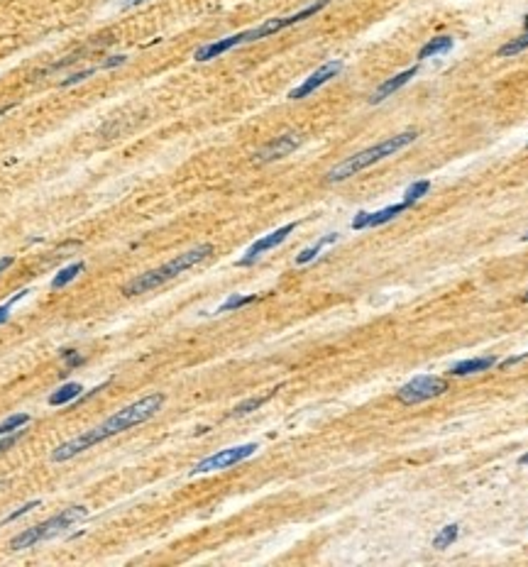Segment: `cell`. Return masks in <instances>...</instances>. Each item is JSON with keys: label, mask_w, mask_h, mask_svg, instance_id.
<instances>
[{"label": "cell", "mask_w": 528, "mask_h": 567, "mask_svg": "<svg viewBox=\"0 0 528 567\" xmlns=\"http://www.w3.org/2000/svg\"><path fill=\"white\" fill-rule=\"evenodd\" d=\"M164 401H167L164 394H149V396L139 398V401L130 403V406L120 408V411H115L113 416L105 418L103 423L93 425V428L86 430V433L71 438V440L61 443L59 447H54L52 462H66V460L76 457V455H81L83 450H91V447L98 445V443H103V440H108V438L122 433V430H130V428H134V425L144 423V420H149L162 406H164Z\"/></svg>", "instance_id": "cell-1"}, {"label": "cell", "mask_w": 528, "mask_h": 567, "mask_svg": "<svg viewBox=\"0 0 528 567\" xmlns=\"http://www.w3.org/2000/svg\"><path fill=\"white\" fill-rule=\"evenodd\" d=\"M213 255V245H199L194 247V250L189 252H181V255H176L171 262H167V265L152 269V272H144L139 274V277H134L130 284L122 289V294L125 296H137V294H147V291L157 289V286L171 282L174 277H179V274H184L186 269L201 265L204 260Z\"/></svg>", "instance_id": "cell-2"}, {"label": "cell", "mask_w": 528, "mask_h": 567, "mask_svg": "<svg viewBox=\"0 0 528 567\" xmlns=\"http://www.w3.org/2000/svg\"><path fill=\"white\" fill-rule=\"evenodd\" d=\"M416 137H418V132L416 130H406V132H398L394 137H386L384 142L374 144V147H367L362 152H357V154L347 157L345 161H340L335 169L328 171V181L335 184V181H345V179L355 176L362 169H367V166L377 164V161L386 159V157L396 154V152H401L403 147H408L411 142H416Z\"/></svg>", "instance_id": "cell-3"}, {"label": "cell", "mask_w": 528, "mask_h": 567, "mask_svg": "<svg viewBox=\"0 0 528 567\" xmlns=\"http://www.w3.org/2000/svg\"><path fill=\"white\" fill-rule=\"evenodd\" d=\"M86 516H88V509L86 507H69V509H64L61 514L54 516V519L44 521V524L35 526V529H27V531H22L20 536H15L13 541H10V550L35 548L37 543L49 541V538L59 536V533H64L66 529H74L78 521H83Z\"/></svg>", "instance_id": "cell-4"}, {"label": "cell", "mask_w": 528, "mask_h": 567, "mask_svg": "<svg viewBox=\"0 0 528 567\" xmlns=\"http://www.w3.org/2000/svg\"><path fill=\"white\" fill-rule=\"evenodd\" d=\"M448 391V381L443 377H433V374H423V377H416L408 384H403L396 391V401L403 406H416V403H423L428 398H435Z\"/></svg>", "instance_id": "cell-5"}, {"label": "cell", "mask_w": 528, "mask_h": 567, "mask_svg": "<svg viewBox=\"0 0 528 567\" xmlns=\"http://www.w3.org/2000/svg\"><path fill=\"white\" fill-rule=\"evenodd\" d=\"M325 5H328V0H318V3H313V5H308V8L299 10V13L289 15V18H274V20L262 22L260 27H252V30L240 32V37H243V44H247V42H257V39H264V37H269V35H277V32L286 30V27L296 25V22L313 18V15H316V13H321Z\"/></svg>", "instance_id": "cell-6"}, {"label": "cell", "mask_w": 528, "mask_h": 567, "mask_svg": "<svg viewBox=\"0 0 528 567\" xmlns=\"http://www.w3.org/2000/svg\"><path fill=\"white\" fill-rule=\"evenodd\" d=\"M255 452H257V443H245V445H238V447H228V450H221V452L211 455V457L201 460V462L191 470V475H208V472H218V470H228V467H233V465L252 457Z\"/></svg>", "instance_id": "cell-7"}, {"label": "cell", "mask_w": 528, "mask_h": 567, "mask_svg": "<svg viewBox=\"0 0 528 567\" xmlns=\"http://www.w3.org/2000/svg\"><path fill=\"white\" fill-rule=\"evenodd\" d=\"M294 230H296V223H289V226L274 230V233L264 235V238H260V240H257V243H252L250 247H247V252H245L243 260H238V267H250V265H255V262L260 260L264 252H269V250H274V247H279L286 238H289L291 233H294Z\"/></svg>", "instance_id": "cell-8"}, {"label": "cell", "mask_w": 528, "mask_h": 567, "mask_svg": "<svg viewBox=\"0 0 528 567\" xmlns=\"http://www.w3.org/2000/svg\"><path fill=\"white\" fill-rule=\"evenodd\" d=\"M340 71H342V61H338V59L328 61V64H323L321 69L313 71V74L308 76L306 81L301 83V86H296L294 91L289 93V98H291V100H301V98H306V95H311L313 91H318V88H321L323 83H328L330 78L338 76Z\"/></svg>", "instance_id": "cell-9"}, {"label": "cell", "mask_w": 528, "mask_h": 567, "mask_svg": "<svg viewBox=\"0 0 528 567\" xmlns=\"http://www.w3.org/2000/svg\"><path fill=\"white\" fill-rule=\"evenodd\" d=\"M301 142H303V137H301L299 132H286V134H282V137L272 139V142H269L267 147H262L260 152H257L255 159L257 161H277V159H284V157H289L296 147H301Z\"/></svg>", "instance_id": "cell-10"}, {"label": "cell", "mask_w": 528, "mask_h": 567, "mask_svg": "<svg viewBox=\"0 0 528 567\" xmlns=\"http://www.w3.org/2000/svg\"><path fill=\"white\" fill-rule=\"evenodd\" d=\"M411 203H394V206H386V208H381L377 213H357L355 218H352V230H364V228H379V226H384V223H389V221H394L396 216H401L403 211L408 208Z\"/></svg>", "instance_id": "cell-11"}, {"label": "cell", "mask_w": 528, "mask_h": 567, "mask_svg": "<svg viewBox=\"0 0 528 567\" xmlns=\"http://www.w3.org/2000/svg\"><path fill=\"white\" fill-rule=\"evenodd\" d=\"M418 74V66H413V69H406V71H401V74H396V76H391V78H386L384 83H379L377 86V91H374L372 95H369V103H381V100H386L389 95H394L398 88H403L406 86L411 78Z\"/></svg>", "instance_id": "cell-12"}, {"label": "cell", "mask_w": 528, "mask_h": 567, "mask_svg": "<svg viewBox=\"0 0 528 567\" xmlns=\"http://www.w3.org/2000/svg\"><path fill=\"white\" fill-rule=\"evenodd\" d=\"M243 44V37L240 35H233V37H226V39H218V42H211L206 44V47H201L199 52L194 54L196 61H211V59H218L221 54L230 52V49L240 47Z\"/></svg>", "instance_id": "cell-13"}, {"label": "cell", "mask_w": 528, "mask_h": 567, "mask_svg": "<svg viewBox=\"0 0 528 567\" xmlns=\"http://www.w3.org/2000/svg\"><path fill=\"white\" fill-rule=\"evenodd\" d=\"M494 364H497V359L494 357H475V359H463V362H458L455 367L450 369L453 377H468V374H477V372H487V369H492Z\"/></svg>", "instance_id": "cell-14"}, {"label": "cell", "mask_w": 528, "mask_h": 567, "mask_svg": "<svg viewBox=\"0 0 528 567\" xmlns=\"http://www.w3.org/2000/svg\"><path fill=\"white\" fill-rule=\"evenodd\" d=\"M81 391H83V386L78 384V381H69V384L59 386L47 401H49V406H64V403H69V401H74V398L81 396Z\"/></svg>", "instance_id": "cell-15"}, {"label": "cell", "mask_w": 528, "mask_h": 567, "mask_svg": "<svg viewBox=\"0 0 528 567\" xmlns=\"http://www.w3.org/2000/svg\"><path fill=\"white\" fill-rule=\"evenodd\" d=\"M338 238H340L338 233H330V235H325V238L318 240L316 245L306 247V250H303L301 255L296 257V265H308V262H313V260H316V257L321 255V252L325 250V247H328V245H333V243H338Z\"/></svg>", "instance_id": "cell-16"}, {"label": "cell", "mask_w": 528, "mask_h": 567, "mask_svg": "<svg viewBox=\"0 0 528 567\" xmlns=\"http://www.w3.org/2000/svg\"><path fill=\"white\" fill-rule=\"evenodd\" d=\"M453 49V37H435V39H428V42L423 44V47L418 49V59H431V57H438V54H445Z\"/></svg>", "instance_id": "cell-17"}, {"label": "cell", "mask_w": 528, "mask_h": 567, "mask_svg": "<svg viewBox=\"0 0 528 567\" xmlns=\"http://www.w3.org/2000/svg\"><path fill=\"white\" fill-rule=\"evenodd\" d=\"M458 536H460V526L458 524H448V526H443L440 531H438V536L433 538V548L435 550H445V548H450L455 541H458Z\"/></svg>", "instance_id": "cell-18"}, {"label": "cell", "mask_w": 528, "mask_h": 567, "mask_svg": "<svg viewBox=\"0 0 528 567\" xmlns=\"http://www.w3.org/2000/svg\"><path fill=\"white\" fill-rule=\"evenodd\" d=\"M83 269H86V265H83V262H76V265L64 267V269H61V272L57 274V277L52 279V289H64V286L69 284V282H74V279L83 272Z\"/></svg>", "instance_id": "cell-19"}, {"label": "cell", "mask_w": 528, "mask_h": 567, "mask_svg": "<svg viewBox=\"0 0 528 567\" xmlns=\"http://www.w3.org/2000/svg\"><path fill=\"white\" fill-rule=\"evenodd\" d=\"M272 394H274V391H267V394H262V396L247 398V401L238 403V406L233 408V413H230V416H233V418H240V416H247V413L257 411V408H260L264 401H269V398H272Z\"/></svg>", "instance_id": "cell-20"}, {"label": "cell", "mask_w": 528, "mask_h": 567, "mask_svg": "<svg viewBox=\"0 0 528 567\" xmlns=\"http://www.w3.org/2000/svg\"><path fill=\"white\" fill-rule=\"evenodd\" d=\"M257 301V296L252 294V296H230V299H226L221 303V306L216 308V313H228V311H238V308H243V306H250V303H255Z\"/></svg>", "instance_id": "cell-21"}, {"label": "cell", "mask_w": 528, "mask_h": 567, "mask_svg": "<svg viewBox=\"0 0 528 567\" xmlns=\"http://www.w3.org/2000/svg\"><path fill=\"white\" fill-rule=\"evenodd\" d=\"M30 423V413H13V416H8L0 423V435H8L13 433V430H20L22 425Z\"/></svg>", "instance_id": "cell-22"}, {"label": "cell", "mask_w": 528, "mask_h": 567, "mask_svg": "<svg viewBox=\"0 0 528 567\" xmlns=\"http://www.w3.org/2000/svg\"><path fill=\"white\" fill-rule=\"evenodd\" d=\"M428 191H431V181H428V179H423V181H416V184H411V186L406 189V194H403V201L413 206L416 201L423 198V196L428 194Z\"/></svg>", "instance_id": "cell-23"}, {"label": "cell", "mask_w": 528, "mask_h": 567, "mask_svg": "<svg viewBox=\"0 0 528 567\" xmlns=\"http://www.w3.org/2000/svg\"><path fill=\"white\" fill-rule=\"evenodd\" d=\"M27 294H30V291H27V289H22V291H18V294L13 296V299H10V301H5L3 306H0V325H3L5 321H8V318H10V311H13V306H15V303H18V301L25 299Z\"/></svg>", "instance_id": "cell-24"}, {"label": "cell", "mask_w": 528, "mask_h": 567, "mask_svg": "<svg viewBox=\"0 0 528 567\" xmlns=\"http://www.w3.org/2000/svg\"><path fill=\"white\" fill-rule=\"evenodd\" d=\"M39 507V502H30V504H25V507H20L18 511H13L10 516H5L3 519V524H13V521H18L20 516H25V514H30L32 509H37Z\"/></svg>", "instance_id": "cell-25"}, {"label": "cell", "mask_w": 528, "mask_h": 567, "mask_svg": "<svg viewBox=\"0 0 528 567\" xmlns=\"http://www.w3.org/2000/svg\"><path fill=\"white\" fill-rule=\"evenodd\" d=\"M18 438H20V433L10 435V438H3V440H0V452H5V450H8V447H13V445H15V440H18Z\"/></svg>", "instance_id": "cell-26"}, {"label": "cell", "mask_w": 528, "mask_h": 567, "mask_svg": "<svg viewBox=\"0 0 528 567\" xmlns=\"http://www.w3.org/2000/svg\"><path fill=\"white\" fill-rule=\"evenodd\" d=\"M526 357H528V352H524V355H519V357H509V359H504V362L499 364V367H502V369H507V367H511V364L521 362V359H526Z\"/></svg>", "instance_id": "cell-27"}, {"label": "cell", "mask_w": 528, "mask_h": 567, "mask_svg": "<svg viewBox=\"0 0 528 567\" xmlns=\"http://www.w3.org/2000/svg\"><path fill=\"white\" fill-rule=\"evenodd\" d=\"M13 262H15L13 257H0V274H3L8 267H13Z\"/></svg>", "instance_id": "cell-28"}, {"label": "cell", "mask_w": 528, "mask_h": 567, "mask_svg": "<svg viewBox=\"0 0 528 567\" xmlns=\"http://www.w3.org/2000/svg\"><path fill=\"white\" fill-rule=\"evenodd\" d=\"M144 0H122V10H130L134 5H142Z\"/></svg>", "instance_id": "cell-29"}, {"label": "cell", "mask_w": 528, "mask_h": 567, "mask_svg": "<svg viewBox=\"0 0 528 567\" xmlns=\"http://www.w3.org/2000/svg\"><path fill=\"white\" fill-rule=\"evenodd\" d=\"M521 465H528V452L526 455H521V460H519Z\"/></svg>", "instance_id": "cell-30"}, {"label": "cell", "mask_w": 528, "mask_h": 567, "mask_svg": "<svg viewBox=\"0 0 528 567\" xmlns=\"http://www.w3.org/2000/svg\"><path fill=\"white\" fill-rule=\"evenodd\" d=\"M524 301L528 303V291H526V294H524Z\"/></svg>", "instance_id": "cell-31"}, {"label": "cell", "mask_w": 528, "mask_h": 567, "mask_svg": "<svg viewBox=\"0 0 528 567\" xmlns=\"http://www.w3.org/2000/svg\"><path fill=\"white\" fill-rule=\"evenodd\" d=\"M524 240H528V233H526V235H524Z\"/></svg>", "instance_id": "cell-32"}]
</instances>
